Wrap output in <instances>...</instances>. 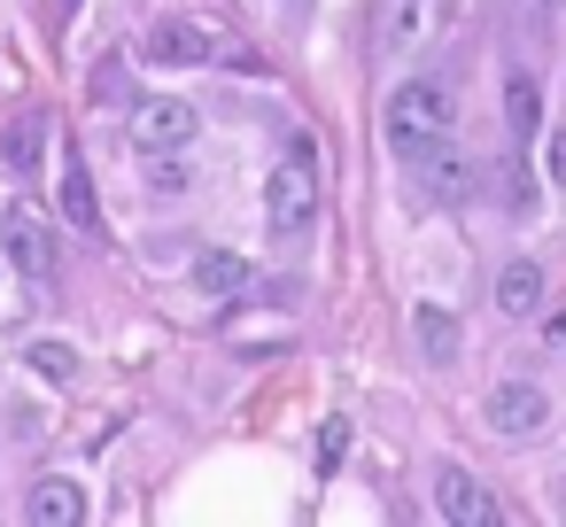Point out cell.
Returning <instances> with one entry per match:
<instances>
[{"instance_id": "obj_1", "label": "cell", "mask_w": 566, "mask_h": 527, "mask_svg": "<svg viewBox=\"0 0 566 527\" xmlns=\"http://www.w3.org/2000/svg\"><path fill=\"white\" fill-rule=\"evenodd\" d=\"M450 125H458V94H450L442 78H403V86L388 94V109H380V140H388V156H403V164H419L427 148H442Z\"/></svg>"}, {"instance_id": "obj_2", "label": "cell", "mask_w": 566, "mask_h": 527, "mask_svg": "<svg viewBox=\"0 0 566 527\" xmlns=\"http://www.w3.org/2000/svg\"><path fill=\"white\" fill-rule=\"evenodd\" d=\"M311 218H318V148L295 140V148L272 164V179H264V225H272L280 241H295V233H311Z\"/></svg>"}, {"instance_id": "obj_3", "label": "cell", "mask_w": 566, "mask_h": 527, "mask_svg": "<svg viewBox=\"0 0 566 527\" xmlns=\"http://www.w3.org/2000/svg\"><path fill=\"white\" fill-rule=\"evenodd\" d=\"M133 148L140 156H179L195 133H202V109L195 102H179V94H148V102H133Z\"/></svg>"}, {"instance_id": "obj_4", "label": "cell", "mask_w": 566, "mask_h": 527, "mask_svg": "<svg viewBox=\"0 0 566 527\" xmlns=\"http://www.w3.org/2000/svg\"><path fill=\"white\" fill-rule=\"evenodd\" d=\"M450 32V0H380V48L388 55H419Z\"/></svg>"}, {"instance_id": "obj_5", "label": "cell", "mask_w": 566, "mask_h": 527, "mask_svg": "<svg viewBox=\"0 0 566 527\" xmlns=\"http://www.w3.org/2000/svg\"><path fill=\"white\" fill-rule=\"evenodd\" d=\"M489 426H496L504 442H535V434L551 426V396H543L535 380H496V388H489Z\"/></svg>"}, {"instance_id": "obj_6", "label": "cell", "mask_w": 566, "mask_h": 527, "mask_svg": "<svg viewBox=\"0 0 566 527\" xmlns=\"http://www.w3.org/2000/svg\"><path fill=\"white\" fill-rule=\"evenodd\" d=\"M140 55H148V63H164V71H195V63H210V55H218V40H210V24H195V17H156Z\"/></svg>"}, {"instance_id": "obj_7", "label": "cell", "mask_w": 566, "mask_h": 527, "mask_svg": "<svg viewBox=\"0 0 566 527\" xmlns=\"http://www.w3.org/2000/svg\"><path fill=\"white\" fill-rule=\"evenodd\" d=\"M434 512L442 519H458V527H496L504 512H496V496L465 473V465H434Z\"/></svg>"}, {"instance_id": "obj_8", "label": "cell", "mask_w": 566, "mask_h": 527, "mask_svg": "<svg viewBox=\"0 0 566 527\" xmlns=\"http://www.w3.org/2000/svg\"><path fill=\"white\" fill-rule=\"evenodd\" d=\"M48 140H55L48 133V109H17L9 133H0V164H9L17 179H40L48 171Z\"/></svg>"}, {"instance_id": "obj_9", "label": "cell", "mask_w": 566, "mask_h": 527, "mask_svg": "<svg viewBox=\"0 0 566 527\" xmlns=\"http://www.w3.org/2000/svg\"><path fill=\"white\" fill-rule=\"evenodd\" d=\"M24 519H32V527H78V519H86V488H78V481H63V473L32 481Z\"/></svg>"}, {"instance_id": "obj_10", "label": "cell", "mask_w": 566, "mask_h": 527, "mask_svg": "<svg viewBox=\"0 0 566 527\" xmlns=\"http://www.w3.org/2000/svg\"><path fill=\"white\" fill-rule=\"evenodd\" d=\"M496 310H504V318H535V310H543V264H535V256H512V264L496 272Z\"/></svg>"}, {"instance_id": "obj_11", "label": "cell", "mask_w": 566, "mask_h": 527, "mask_svg": "<svg viewBox=\"0 0 566 527\" xmlns=\"http://www.w3.org/2000/svg\"><path fill=\"white\" fill-rule=\"evenodd\" d=\"M195 287H202V295H218V303H241V295L256 287V272H249V256L210 249V256H195Z\"/></svg>"}, {"instance_id": "obj_12", "label": "cell", "mask_w": 566, "mask_h": 527, "mask_svg": "<svg viewBox=\"0 0 566 527\" xmlns=\"http://www.w3.org/2000/svg\"><path fill=\"white\" fill-rule=\"evenodd\" d=\"M9 256H17V272H32V280H48L55 272V233L24 210V218H9Z\"/></svg>"}, {"instance_id": "obj_13", "label": "cell", "mask_w": 566, "mask_h": 527, "mask_svg": "<svg viewBox=\"0 0 566 527\" xmlns=\"http://www.w3.org/2000/svg\"><path fill=\"white\" fill-rule=\"evenodd\" d=\"M411 341H419L427 365H450V357H458V318H450L442 303H419V310H411Z\"/></svg>"}, {"instance_id": "obj_14", "label": "cell", "mask_w": 566, "mask_h": 527, "mask_svg": "<svg viewBox=\"0 0 566 527\" xmlns=\"http://www.w3.org/2000/svg\"><path fill=\"white\" fill-rule=\"evenodd\" d=\"M504 125H512V140H535V133H543V86H535L527 71L504 78Z\"/></svg>"}, {"instance_id": "obj_15", "label": "cell", "mask_w": 566, "mask_h": 527, "mask_svg": "<svg viewBox=\"0 0 566 527\" xmlns=\"http://www.w3.org/2000/svg\"><path fill=\"white\" fill-rule=\"evenodd\" d=\"M63 218H71L78 233H94V225H102V202H94V171H86L78 156L63 164Z\"/></svg>"}, {"instance_id": "obj_16", "label": "cell", "mask_w": 566, "mask_h": 527, "mask_svg": "<svg viewBox=\"0 0 566 527\" xmlns=\"http://www.w3.org/2000/svg\"><path fill=\"white\" fill-rule=\"evenodd\" d=\"M419 187H427L434 202H458V194H465V164L442 156V148H427V156H419Z\"/></svg>"}, {"instance_id": "obj_17", "label": "cell", "mask_w": 566, "mask_h": 527, "mask_svg": "<svg viewBox=\"0 0 566 527\" xmlns=\"http://www.w3.org/2000/svg\"><path fill=\"white\" fill-rule=\"evenodd\" d=\"M32 372H40V380H71V372H78V349H71V341H32Z\"/></svg>"}, {"instance_id": "obj_18", "label": "cell", "mask_w": 566, "mask_h": 527, "mask_svg": "<svg viewBox=\"0 0 566 527\" xmlns=\"http://www.w3.org/2000/svg\"><path fill=\"white\" fill-rule=\"evenodd\" d=\"M148 187L156 194H187V164L179 156H148Z\"/></svg>"}, {"instance_id": "obj_19", "label": "cell", "mask_w": 566, "mask_h": 527, "mask_svg": "<svg viewBox=\"0 0 566 527\" xmlns=\"http://www.w3.org/2000/svg\"><path fill=\"white\" fill-rule=\"evenodd\" d=\"M342 450H349V419H326V426H318V473H334Z\"/></svg>"}, {"instance_id": "obj_20", "label": "cell", "mask_w": 566, "mask_h": 527, "mask_svg": "<svg viewBox=\"0 0 566 527\" xmlns=\"http://www.w3.org/2000/svg\"><path fill=\"white\" fill-rule=\"evenodd\" d=\"M94 102H102V109H109V102H125V71H117V63H102V71H94Z\"/></svg>"}, {"instance_id": "obj_21", "label": "cell", "mask_w": 566, "mask_h": 527, "mask_svg": "<svg viewBox=\"0 0 566 527\" xmlns=\"http://www.w3.org/2000/svg\"><path fill=\"white\" fill-rule=\"evenodd\" d=\"M543 164H551V187H566V133H551V148H543Z\"/></svg>"}, {"instance_id": "obj_22", "label": "cell", "mask_w": 566, "mask_h": 527, "mask_svg": "<svg viewBox=\"0 0 566 527\" xmlns=\"http://www.w3.org/2000/svg\"><path fill=\"white\" fill-rule=\"evenodd\" d=\"M543 341H551V349H566V303H558V310L543 318Z\"/></svg>"}, {"instance_id": "obj_23", "label": "cell", "mask_w": 566, "mask_h": 527, "mask_svg": "<svg viewBox=\"0 0 566 527\" xmlns=\"http://www.w3.org/2000/svg\"><path fill=\"white\" fill-rule=\"evenodd\" d=\"M558 512H566V496H558Z\"/></svg>"}]
</instances>
